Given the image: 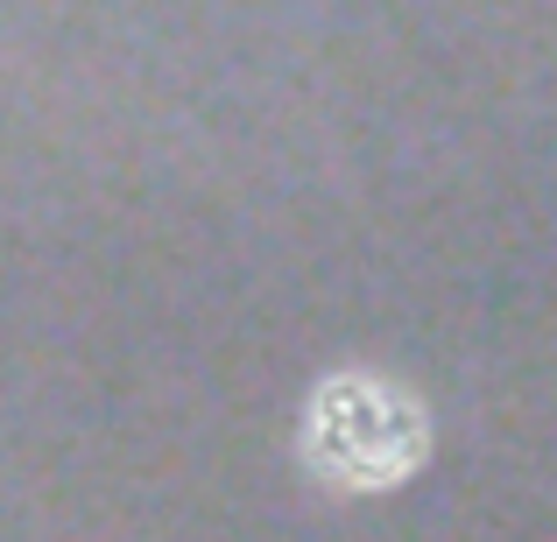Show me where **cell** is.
<instances>
[{"mask_svg":"<svg viewBox=\"0 0 557 542\" xmlns=\"http://www.w3.org/2000/svg\"><path fill=\"white\" fill-rule=\"evenodd\" d=\"M311 451L346 487H388V479H403L417 465L423 423L381 380H332L318 394V416H311Z\"/></svg>","mask_w":557,"mask_h":542,"instance_id":"obj_1","label":"cell"}]
</instances>
